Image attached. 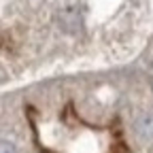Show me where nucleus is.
Wrapping results in <instances>:
<instances>
[{
	"instance_id": "f257e3e1",
	"label": "nucleus",
	"mask_w": 153,
	"mask_h": 153,
	"mask_svg": "<svg viewBox=\"0 0 153 153\" xmlns=\"http://www.w3.org/2000/svg\"><path fill=\"white\" fill-rule=\"evenodd\" d=\"M134 128H136L138 138L145 143H153V111L140 113L136 121H134Z\"/></svg>"
},
{
	"instance_id": "f03ea898",
	"label": "nucleus",
	"mask_w": 153,
	"mask_h": 153,
	"mask_svg": "<svg viewBox=\"0 0 153 153\" xmlns=\"http://www.w3.org/2000/svg\"><path fill=\"white\" fill-rule=\"evenodd\" d=\"M60 26L68 32H76L81 28V13L74 4H68L60 11Z\"/></svg>"
},
{
	"instance_id": "7ed1b4c3",
	"label": "nucleus",
	"mask_w": 153,
	"mask_h": 153,
	"mask_svg": "<svg viewBox=\"0 0 153 153\" xmlns=\"http://www.w3.org/2000/svg\"><path fill=\"white\" fill-rule=\"evenodd\" d=\"M0 153H19V149H17V145H15V143L0 138Z\"/></svg>"
},
{
	"instance_id": "20e7f679",
	"label": "nucleus",
	"mask_w": 153,
	"mask_h": 153,
	"mask_svg": "<svg viewBox=\"0 0 153 153\" xmlns=\"http://www.w3.org/2000/svg\"><path fill=\"white\" fill-rule=\"evenodd\" d=\"M151 68H153V64H151Z\"/></svg>"
}]
</instances>
